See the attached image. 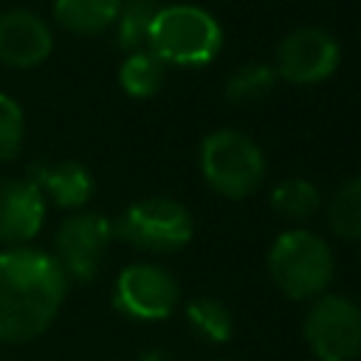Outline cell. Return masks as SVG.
<instances>
[{"instance_id": "1", "label": "cell", "mask_w": 361, "mask_h": 361, "mask_svg": "<svg viewBox=\"0 0 361 361\" xmlns=\"http://www.w3.org/2000/svg\"><path fill=\"white\" fill-rule=\"evenodd\" d=\"M68 293L54 254L39 248L0 251V341L23 344L51 327Z\"/></svg>"}, {"instance_id": "2", "label": "cell", "mask_w": 361, "mask_h": 361, "mask_svg": "<svg viewBox=\"0 0 361 361\" xmlns=\"http://www.w3.org/2000/svg\"><path fill=\"white\" fill-rule=\"evenodd\" d=\"M147 48L169 68H200L214 62L223 48V28L212 11L192 3L161 6L149 34Z\"/></svg>"}, {"instance_id": "3", "label": "cell", "mask_w": 361, "mask_h": 361, "mask_svg": "<svg viewBox=\"0 0 361 361\" xmlns=\"http://www.w3.org/2000/svg\"><path fill=\"white\" fill-rule=\"evenodd\" d=\"M336 274L330 245L307 228L282 231L268 248V276L276 290L293 302L319 299Z\"/></svg>"}, {"instance_id": "4", "label": "cell", "mask_w": 361, "mask_h": 361, "mask_svg": "<svg viewBox=\"0 0 361 361\" xmlns=\"http://www.w3.org/2000/svg\"><path fill=\"white\" fill-rule=\"evenodd\" d=\"M200 175L226 200L254 195L265 180V155L259 144L240 130H214L200 141Z\"/></svg>"}, {"instance_id": "5", "label": "cell", "mask_w": 361, "mask_h": 361, "mask_svg": "<svg viewBox=\"0 0 361 361\" xmlns=\"http://www.w3.org/2000/svg\"><path fill=\"white\" fill-rule=\"evenodd\" d=\"M195 234V220L189 209L164 195L141 197L130 203L113 223V237L144 254H175Z\"/></svg>"}, {"instance_id": "6", "label": "cell", "mask_w": 361, "mask_h": 361, "mask_svg": "<svg viewBox=\"0 0 361 361\" xmlns=\"http://www.w3.org/2000/svg\"><path fill=\"white\" fill-rule=\"evenodd\" d=\"M302 333L316 361H355L361 355V305L341 293H322L310 302Z\"/></svg>"}, {"instance_id": "7", "label": "cell", "mask_w": 361, "mask_h": 361, "mask_svg": "<svg viewBox=\"0 0 361 361\" xmlns=\"http://www.w3.org/2000/svg\"><path fill=\"white\" fill-rule=\"evenodd\" d=\"M113 243V223L99 212H73L68 214L54 237V259L65 271L68 282L96 279L102 259Z\"/></svg>"}, {"instance_id": "8", "label": "cell", "mask_w": 361, "mask_h": 361, "mask_svg": "<svg viewBox=\"0 0 361 361\" xmlns=\"http://www.w3.org/2000/svg\"><path fill=\"white\" fill-rule=\"evenodd\" d=\"M180 302L178 279L158 262H133L121 268L113 285V305L127 319L158 322L175 313Z\"/></svg>"}, {"instance_id": "9", "label": "cell", "mask_w": 361, "mask_h": 361, "mask_svg": "<svg viewBox=\"0 0 361 361\" xmlns=\"http://www.w3.org/2000/svg\"><path fill=\"white\" fill-rule=\"evenodd\" d=\"M341 48L336 37L322 25H302L282 37L274 56L276 79L290 85H319L336 73Z\"/></svg>"}, {"instance_id": "10", "label": "cell", "mask_w": 361, "mask_h": 361, "mask_svg": "<svg viewBox=\"0 0 361 361\" xmlns=\"http://www.w3.org/2000/svg\"><path fill=\"white\" fill-rule=\"evenodd\" d=\"M45 197L28 178H0V245L20 248L45 223Z\"/></svg>"}, {"instance_id": "11", "label": "cell", "mask_w": 361, "mask_h": 361, "mask_svg": "<svg viewBox=\"0 0 361 361\" xmlns=\"http://www.w3.org/2000/svg\"><path fill=\"white\" fill-rule=\"evenodd\" d=\"M54 51L51 25L28 8L0 11V62L8 68H37Z\"/></svg>"}, {"instance_id": "12", "label": "cell", "mask_w": 361, "mask_h": 361, "mask_svg": "<svg viewBox=\"0 0 361 361\" xmlns=\"http://www.w3.org/2000/svg\"><path fill=\"white\" fill-rule=\"evenodd\" d=\"M28 180L37 183L45 203H54L68 212L85 209V203L93 195V175L79 161H54V164H37L28 172Z\"/></svg>"}, {"instance_id": "13", "label": "cell", "mask_w": 361, "mask_h": 361, "mask_svg": "<svg viewBox=\"0 0 361 361\" xmlns=\"http://www.w3.org/2000/svg\"><path fill=\"white\" fill-rule=\"evenodd\" d=\"M121 0H54V17L59 28L76 37H93L116 23Z\"/></svg>"}, {"instance_id": "14", "label": "cell", "mask_w": 361, "mask_h": 361, "mask_svg": "<svg viewBox=\"0 0 361 361\" xmlns=\"http://www.w3.org/2000/svg\"><path fill=\"white\" fill-rule=\"evenodd\" d=\"M164 79H166V65L149 48L130 51L118 65V85L133 99L155 96L164 87Z\"/></svg>"}, {"instance_id": "15", "label": "cell", "mask_w": 361, "mask_h": 361, "mask_svg": "<svg viewBox=\"0 0 361 361\" xmlns=\"http://www.w3.org/2000/svg\"><path fill=\"white\" fill-rule=\"evenodd\" d=\"M189 330L206 344H226L234 333V316L217 296H197L183 307Z\"/></svg>"}, {"instance_id": "16", "label": "cell", "mask_w": 361, "mask_h": 361, "mask_svg": "<svg viewBox=\"0 0 361 361\" xmlns=\"http://www.w3.org/2000/svg\"><path fill=\"white\" fill-rule=\"evenodd\" d=\"M274 85H276L274 65L248 62L228 73V79L223 85V96L234 107H251V104H259L274 90Z\"/></svg>"}, {"instance_id": "17", "label": "cell", "mask_w": 361, "mask_h": 361, "mask_svg": "<svg viewBox=\"0 0 361 361\" xmlns=\"http://www.w3.org/2000/svg\"><path fill=\"white\" fill-rule=\"evenodd\" d=\"M322 206L319 186L307 178H285L271 189V209L293 223L310 220Z\"/></svg>"}, {"instance_id": "18", "label": "cell", "mask_w": 361, "mask_h": 361, "mask_svg": "<svg viewBox=\"0 0 361 361\" xmlns=\"http://www.w3.org/2000/svg\"><path fill=\"white\" fill-rule=\"evenodd\" d=\"M324 217L336 237L361 243V175H353L333 192Z\"/></svg>"}, {"instance_id": "19", "label": "cell", "mask_w": 361, "mask_h": 361, "mask_svg": "<svg viewBox=\"0 0 361 361\" xmlns=\"http://www.w3.org/2000/svg\"><path fill=\"white\" fill-rule=\"evenodd\" d=\"M161 6H164L161 0H121V8L113 23L118 48H124L127 54L147 48V34Z\"/></svg>"}, {"instance_id": "20", "label": "cell", "mask_w": 361, "mask_h": 361, "mask_svg": "<svg viewBox=\"0 0 361 361\" xmlns=\"http://www.w3.org/2000/svg\"><path fill=\"white\" fill-rule=\"evenodd\" d=\"M25 138V116L17 99L0 90V164L11 161Z\"/></svg>"}, {"instance_id": "21", "label": "cell", "mask_w": 361, "mask_h": 361, "mask_svg": "<svg viewBox=\"0 0 361 361\" xmlns=\"http://www.w3.org/2000/svg\"><path fill=\"white\" fill-rule=\"evenodd\" d=\"M135 361H178L169 350H164V347H149V350H144Z\"/></svg>"}, {"instance_id": "22", "label": "cell", "mask_w": 361, "mask_h": 361, "mask_svg": "<svg viewBox=\"0 0 361 361\" xmlns=\"http://www.w3.org/2000/svg\"><path fill=\"white\" fill-rule=\"evenodd\" d=\"M209 361H228V358H209Z\"/></svg>"}]
</instances>
